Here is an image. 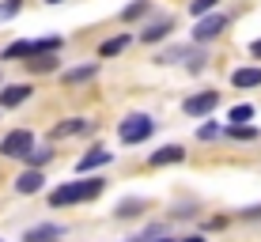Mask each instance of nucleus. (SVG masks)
<instances>
[{"label":"nucleus","instance_id":"2","mask_svg":"<svg viewBox=\"0 0 261 242\" xmlns=\"http://www.w3.org/2000/svg\"><path fill=\"white\" fill-rule=\"evenodd\" d=\"M151 129H155V121H151L148 114H129V118L118 125V137H121V144H144V140L151 137Z\"/></svg>","mask_w":261,"mask_h":242},{"label":"nucleus","instance_id":"13","mask_svg":"<svg viewBox=\"0 0 261 242\" xmlns=\"http://www.w3.org/2000/svg\"><path fill=\"white\" fill-rule=\"evenodd\" d=\"M95 72H98L95 61H91V65H84V68H68V72H65V84H84V79H91Z\"/></svg>","mask_w":261,"mask_h":242},{"label":"nucleus","instance_id":"20","mask_svg":"<svg viewBox=\"0 0 261 242\" xmlns=\"http://www.w3.org/2000/svg\"><path fill=\"white\" fill-rule=\"evenodd\" d=\"M231 137H235V140H254L257 129H254V125H231Z\"/></svg>","mask_w":261,"mask_h":242},{"label":"nucleus","instance_id":"10","mask_svg":"<svg viewBox=\"0 0 261 242\" xmlns=\"http://www.w3.org/2000/svg\"><path fill=\"white\" fill-rule=\"evenodd\" d=\"M231 84L235 87H261V68H239L231 76Z\"/></svg>","mask_w":261,"mask_h":242},{"label":"nucleus","instance_id":"26","mask_svg":"<svg viewBox=\"0 0 261 242\" xmlns=\"http://www.w3.org/2000/svg\"><path fill=\"white\" fill-rule=\"evenodd\" d=\"M250 53H254V57H261V38L254 42V46H250Z\"/></svg>","mask_w":261,"mask_h":242},{"label":"nucleus","instance_id":"15","mask_svg":"<svg viewBox=\"0 0 261 242\" xmlns=\"http://www.w3.org/2000/svg\"><path fill=\"white\" fill-rule=\"evenodd\" d=\"M49 155H53V151H49V148H38V151H34V148H31V151H23V155H19V159H27V163H31L34 170H38L42 163H49Z\"/></svg>","mask_w":261,"mask_h":242},{"label":"nucleus","instance_id":"11","mask_svg":"<svg viewBox=\"0 0 261 242\" xmlns=\"http://www.w3.org/2000/svg\"><path fill=\"white\" fill-rule=\"evenodd\" d=\"M110 151H102V148H95V151H87V155L84 159H80V170H95V167H106V163H110Z\"/></svg>","mask_w":261,"mask_h":242},{"label":"nucleus","instance_id":"17","mask_svg":"<svg viewBox=\"0 0 261 242\" xmlns=\"http://www.w3.org/2000/svg\"><path fill=\"white\" fill-rule=\"evenodd\" d=\"M125 46H129V34H118V38L102 42V57H114V53H121Z\"/></svg>","mask_w":261,"mask_h":242},{"label":"nucleus","instance_id":"16","mask_svg":"<svg viewBox=\"0 0 261 242\" xmlns=\"http://www.w3.org/2000/svg\"><path fill=\"white\" fill-rule=\"evenodd\" d=\"M167 31H170V19H159V23H151L148 31H144V42H159V38H167Z\"/></svg>","mask_w":261,"mask_h":242},{"label":"nucleus","instance_id":"5","mask_svg":"<svg viewBox=\"0 0 261 242\" xmlns=\"http://www.w3.org/2000/svg\"><path fill=\"white\" fill-rule=\"evenodd\" d=\"M216 106H220V91H201V95L186 98V114H190V118H204V114H212Z\"/></svg>","mask_w":261,"mask_h":242},{"label":"nucleus","instance_id":"21","mask_svg":"<svg viewBox=\"0 0 261 242\" xmlns=\"http://www.w3.org/2000/svg\"><path fill=\"white\" fill-rule=\"evenodd\" d=\"M212 8H216V0H193V4H190V12H193V15H208Z\"/></svg>","mask_w":261,"mask_h":242},{"label":"nucleus","instance_id":"23","mask_svg":"<svg viewBox=\"0 0 261 242\" xmlns=\"http://www.w3.org/2000/svg\"><path fill=\"white\" fill-rule=\"evenodd\" d=\"M137 208H140V201H121L118 204V216H137Z\"/></svg>","mask_w":261,"mask_h":242},{"label":"nucleus","instance_id":"3","mask_svg":"<svg viewBox=\"0 0 261 242\" xmlns=\"http://www.w3.org/2000/svg\"><path fill=\"white\" fill-rule=\"evenodd\" d=\"M223 26H227V19H223V15H201V19H197V26H193V42H212V38H220L223 34Z\"/></svg>","mask_w":261,"mask_h":242},{"label":"nucleus","instance_id":"22","mask_svg":"<svg viewBox=\"0 0 261 242\" xmlns=\"http://www.w3.org/2000/svg\"><path fill=\"white\" fill-rule=\"evenodd\" d=\"M197 137H201V140H212V137H220V125H216V121L201 125V129H197Z\"/></svg>","mask_w":261,"mask_h":242},{"label":"nucleus","instance_id":"4","mask_svg":"<svg viewBox=\"0 0 261 242\" xmlns=\"http://www.w3.org/2000/svg\"><path fill=\"white\" fill-rule=\"evenodd\" d=\"M31 148H34V137H31L27 129H12L4 140H0V151H4V155H12V159H19L23 151H31Z\"/></svg>","mask_w":261,"mask_h":242},{"label":"nucleus","instance_id":"18","mask_svg":"<svg viewBox=\"0 0 261 242\" xmlns=\"http://www.w3.org/2000/svg\"><path fill=\"white\" fill-rule=\"evenodd\" d=\"M250 118H254V106H250V102H239L235 110H231V121H235V125H246Z\"/></svg>","mask_w":261,"mask_h":242},{"label":"nucleus","instance_id":"25","mask_svg":"<svg viewBox=\"0 0 261 242\" xmlns=\"http://www.w3.org/2000/svg\"><path fill=\"white\" fill-rule=\"evenodd\" d=\"M31 68H34V72H49V68H53V57H38V61H31Z\"/></svg>","mask_w":261,"mask_h":242},{"label":"nucleus","instance_id":"24","mask_svg":"<svg viewBox=\"0 0 261 242\" xmlns=\"http://www.w3.org/2000/svg\"><path fill=\"white\" fill-rule=\"evenodd\" d=\"M15 12H19V0H8V4H0V19H12Z\"/></svg>","mask_w":261,"mask_h":242},{"label":"nucleus","instance_id":"28","mask_svg":"<svg viewBox=\"0 0 261 242\" xmlns=\"http://www.w3.org/2000/svg\"><path fill=\"white\" fill-rule=\"evenodd\" d=\"M49 4H61V0H49Z\"/></svg>","mask_w":261,"mask_h":242},{"label":"nucleus","instance_id":"6","mask_svg":"<svg viewBox=\"0 0 261 242\" xmlns=\"http://www.w3.org/2000/svg\"><path fill=\"white\" fill-rule=\"evenodd\" d=\"M65 238V227L61 223H42V227H31L23 235V242H61Z\"/></svg>","mask_w":261,"mask_h":242},{"label":"nucleus","instance_id":"27","mask_svg":"<svg viewBox=\"0 0 261 242\" xmlns=\"http://www.w3.org/2000/svg\"><path fill=\"white\" fill-rule=\"evenodd\" d=\"M182 242H204V238L201 235H190V238H182Z\"/></svg>","mask_w":261,"mask_h":242},{"label":"nucleus","instance_id":"8","mask_svg":"<svg viewBox=\"0 0 261 242\" xmlns=\"http://www.w3.org/2000/svg\"><path fill=\"white\" fill-rule=\"evenodd\" d=\"M27 98H31V87L27 84H12V87H4V91H0V106H19V102H27Z\"/></svg>","mask_w":261,"mask_h":242},{"label":"nucleus","instance_id":"1","mask_svg":"<svg viewBox=\"0 0 261 242\" xmlns=\"http://www.w3.org/2000/svg\"><path fill=\"white\" fill-rule=\"evenodd\" d=\"M106 190L102 178H80V182H65L49 193V204L53 208H65V204H80V201H95L98 193Z\"/></svg>","mask_w":261,"mask_h":242},{"label":"nucleus","instance_id":"7","mask_svg":"<svg viewBox=\"0 0 261 242\" xmlns=\"http://www.w3.org/2000/svg\"><path fill=\"white\" fill-rule=\"evenodd\" d=\"M182 159H186V148H178V144H167V148L151 151V159H148V163H151V167H170V163H182Z\"/></svg>","mask_w":261,"mask_h":242},{"label":"nucleus","instance_id":"14","mask_svg":"<svg viewBox=\"0 0 261 242\" xmlns=\"http://www.w3.org/2000/svg\"><path fill=\"white\" fill-rule=\"evenodd\" d=\"M87 121L84 118H72V121H61L57 129H53V137H76V132H84Z\"/></svg>","mask_w":261,"mask_h":242},{"label":"nucleus","instance_id":"12","mask_svg":"<svg viewBox=\"0 0 261 242\" xmlns=\"http://www.w3.org/2000/svg\"><path fill=\"white\" fill-rule=\"evenodd\" d=\"M15 57H38V49H34V42H15V46L4 49V61H15Z\"/></svg>","mask_w":261,"mask_h":242},{"label":"nucleus","instance_id":"9","mask_svg":"<svg viewBox=\"0 0 261 242\" xmlns=\"http://www.w3.org/2000/svg\"><path fill=\"white\" fill-rule=\"evenodd\" d=\"M42 182H46V178H42V170H27V174H19L15 190H19V193H38Z\"/></svg>","mask_w":261,"mask_h":242},{"label":"nucleus","instance_id":"19","mask_svg":"<svg viewBox=\"0 0 261 242\" xmlns=\"http://www.w3.org/2000/svg\"><path fill=\"white\" fill-rule=\"evenodd\" d=\"M144 12H148V0H137V4H129V8L121 12V19H125V23H133V19H140Z\"/></svg>","mask_w":261,"mask_h":242}]
</instances>
